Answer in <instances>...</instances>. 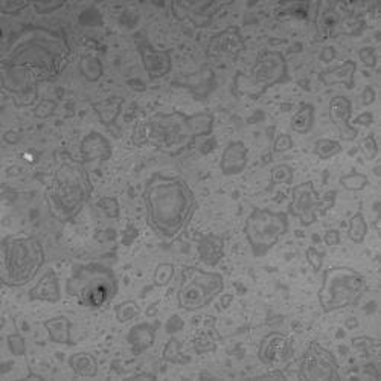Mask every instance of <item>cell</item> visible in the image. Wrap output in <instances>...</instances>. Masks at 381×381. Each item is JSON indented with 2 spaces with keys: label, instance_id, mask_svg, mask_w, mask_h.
Returning a JSON list of instances; mask_svg holds the SVG:
<instances>
[{
  "label": "cell",
  "instance_id": "1",
  "mask_svg": "<svg viewBox=\"0 0 381 381\" xmlns=\"http://www.w3.org/2000/svg\"><path fill=\"white\" fill-rule=\"evenodd\" d=\"M146 223L165 241L179 238L197 211V199L179 175L154 173L144 188Z\"/></svg>",
  "mask_w": 381,
  "mask_h": 381
},
{
  "label": "cell",
  "instance_id": "2",
  "mask_svg": "<svg viewBox=\"0 0 381 381\" xmlns=\"http://www.w3.org/2000/svg\"><path fill=\"white\" fill-rule=\"evenodd\" d=\"M69 58L70 46L61 31L26 26L13 37L2 61L30 69L43 82L57 78Z\"/></svg>",
  "mask_w": 381,
  "mask_h": 381
},
{
  "label": "cell",
  "instance_id": "3",
  "mask_svg": "<svg viewBox=\"0 0 381 381\" xmlns=\"http://www.w3.org/2000/svg\"><path fill=\"white\" fill-rule=\"evenodd\" d=\"M92 192L94 187L85 163L64 161L46 189V203L51 216L61 223L72 221L85 209Z\"/></svg>",
  "mask_w": 381,
  "mask_h": 381
},
{
  "label": "cell",
  "instance_id": "4",
  "mask_svg": "<svg viewBox=\"0 0 381 381\" xmlns=\"http://www.w3.org/2000/svg\"><path fill=\"white\" fill-rule=\"evenodd\" d=\"M46 263L42 241L32 235H8L2 241V272L6 287L18 288L35 280Z\"/></svg>",
  "mask_w": 381,
  "mask_h": 381
},
{
  "label": "cell",
  "instance_id": "5",
  "mask_svg": "<svg viewBox=\"0 0 381 381\" xmlns=\"http://www.w3.org/2000/svg\"><path fill=\"white\" fill-rule=\"evenodd\" d=\"M195 141L189 116L180 111L156 113L139 123L133 130V142L137 146L146 144L168 154H177Z\"/></svg>",
  "mask_w": 381,
  "mask_h": 381
},
{
  "label": "cell",
  "instance_id": "6",
  "mask_svg": "<svg viewBox=\"0 0 381 381\" xmlns=\"http://www.w3.org/2000/svg\"><path fill=\"white\" fill-rule=\"evenodd\" d=\"M118 280L111 268L102 264H82L73 267L66 282V293L75 297L81 306L99 310L118 294Z\"/></svg>",
  "mask_w": 381,
  "mask_h": 381
},
{
  "label": "cell",
  "instance_id": "7",
  "mask_svg": "<svg viewBox=\"0 0 381 381\" xmlns=\"http://www.w3.org/2000/svg\"><path fill=\"white\" fill-rule=\"evenodd\" d=\"M368 290L365 276L351 267H330L322 275L318 301L323 313L349 308L360 302Z\"/></svg>",
  "mask_w": 381,
  "mask_h": 381
},
{
  "label": "cell",
  "instance_id": "8",
  "mask_svg": "<svg viewBox=\"0 0 381 381\" xmlns=\"http://www.w3.org/2000/svg\"><path fill=\"white\" fill-rule=\"evenodd\" d=\"M288 80V66L284 54L264 49L258 54L256 61L247 73L238 72L234 78V94L258 99L266 92Z\"/></svg>",
  "mask_w": 381,
  "mask_h": 381
},
{
  "label": "cell",
  "instance_id": "9",
  "mask_svg": "<svg viewBox=\"0 0 381 381\" xmlns=\"http://www.w3.org/2000/svg\"><path fill=\"white\" fill-rule=\"evenodd\" d=\"M288 232V213L255 208L246 220L244 235L255 258L266 256Z\"/></svg>",
  "mask_w": 381,
  "mask_h": 381
},
{
  "label": "cell",
  "instance_id": "10",
  "mask_svg": "<svg viewBox=\"0 0 381 381\" xmlns=\"http://www.w3.org/2000/svg\"><path fill=\"white\" fill-rule=\"evenodd\" d=\"M225 290V280L220 273L187 267L182 272L177 290V304L185 311H199L211 305Z\"/></svg>",
  "mask_w": 381,
  "mask_h": 381
},
{
  "label": "cell",
  "instance_id": "11",
  "mask_svg": "<svg viewBox=\"0 0 381 381\" xmlns=\"http://www.w3.org/2000/svg\"><path fill=\"white\" fill-rule=\"evenodd\" d=\"M336 195V191H332L320 197L313 182H302L292 189L288 213L299 220L304 227H308L318 221L319 216H325L334 206Z\"/></svg>",
  "mask_w": 381,
  "mask_h": 381
},
{
  "label": "cell",
  "instance_id": "12",
  "mask_svg": "<svg viewBox=\"0 0 381 381\" xmlns=\"http://www.w3.org/2000/svg\"><path fill=\"white\" fill-rule=\"evenodd\" d=\"M39 77L23 66L2 61V86L17 107H30L39 98Z\"/></svg>",
  "mask_w": 381,
  "mask_h": 381
},
{
  "label": "cell",
  "instance_id": "13",
  "mask_svg": "<svg viewBox=\"0 0 381 381\" xmlns=\"http://www.w3.org/2000/svg\"><path fill=\"white\" fill-rule=\"evenodd\" d=\"M299 378L308 381L340 380L336 356L330 349L323 348L319 342L313 340L302 356Z\"/></svg>",
  "mask_w": 381,
  "mask_h": 381
},
{
  "label": "cell",
  "instance_id": "14",
  "mask_svg": "<svg viewBox=\"0 0 381 381\" xmlns=\"http://www.w3.org/2000/svg\"><path fill=\"white\" fill-rule=\"evenodd\" d=\"M246 49V42L238 26H227L211 37L206 55L211 60L235 61L239 54Z\"/></svg>",
  "mask_w": 381,
  "mask_h": 381
},
{
  "label": "cell",
  "instance_id": "15",
  "mask_svg": "<svg viewBox=\"0 0 381 381\" xmlns=\"http://www.w3.org/2000/svg\"><path fill=\"white\" fill-rule=\"evenodd\" d=\"M293 354L292 340L285 334L273 331L261 340L258 346V358L266 366H276Z\"/></svg>",
  "mask_w": 381,
  "mask_h": 381
},
{
  "label": "cell",
  "instance_id": "16",
  "mask_svg": "<svg viewBox=\"0 0 381 381\" xmlns=\"http://www.w3.org/2000/svg\"><path fill=\"white\" fill-rule=\"evenodd\" d=\"M328 115L332 125L337 128L339 136L343 141H354L358 136V130L351 125V115H352V102L349 98L337 95L331 98Z\"/></svg>",
  "mask_w": 381,
  "mask_h": 381
},
{
  "label": "cell",
  "instance_id": "17",
  "mask_svg": "<svg viewBox=\"0 0 381 381\" xmlns=\"http://www.w3.org/2000/svg\"><path fill=\"white\" fill-rule=\"evenodd\" d=\"M139 55H141L146 75L151 80L163 78L173 69L171 51L168 49H156L150 43H142L139 44Z\"/></svg>",
  "mask_w": 381,
  "mask_h": 381
},
{
  "label": "cell",
  "instance_id": "18",
  "mask_svg": "<svg viewBox=\"0 0 381 381\" xmlns=\"http://www.w3.org/2000/svg\"><path fill=\"white\" fill-rule=\"evenodd\" d=\"M226 4H173V13L179 20H189L194 26L204 27Z\"/></svg>",
  "mask_w": 381,
  "mask_h": 381
},
{
  "label": "cell",
  "instance_id": "19",
  "mask_svg": "<svg viewBox=\"0 0 381 381\" xmlns=\"http://www.w3.org/2000/svg\"><path fill=\"white\" fill-rule=\"evenodd\" d=\"M249 162V150L241 141H232L225 148L220 159V171L223 175H238L246 170Z\"/></svg>",
  "mask_w": 381,
  "mask_h": 381
},
{
  "label": "cell",
  "instance_id": "20",
  "mask_svg": "<svg viewBox=\"0 0 381 381\" xmlns=\"http://www.w3.org/2000/svg\"><path fill=\"white\" fill-rule=\"evenodd\" d=\"M82 163L106 162L111 157V145L101 133L92 132L81 142Z\"/></svg>",
  "mask_w": 381,
  "mask_h": 381
},
{
  "label": "cell",
  "instance_id": "21",
  "mask_svg": "<svg viewBox=\"0 0 381 381\" xmlns=\"http://www.w3.org/2000/svg\"><path fill=\"white\" fill-rule=\"evenodd\" d=\"M27 296H30L31 301H44L57 304L61 299V288L57 273L54 270L46 272L40 277V281L31 288Z\"/></svg>",
  "mask_w": 381,
  "mask_h": 381
},
{
  "label": "cell",
  "instance_id": "22",
  "mask_svg": "<svg viewBox=\"0 0 381 381\" xmlns=\"http://www.w3.org/2000/svg\"><path fill=\"white\" fill-rule=\"evenodd\" d=\"M197 254L201 261L216 267L225 256V239L216 234H204L197 241Z\"/></svg>",
  "mask_w": 381,
  "mask_h": 381
},
{
  "label": "cell",
  "instance_id": "23",
  "mask_svg": "<svg viewBox=\"0 0 381 381\" xmlns=\"http://www.w3.org/2000/svg\"><path fill=\"white\" fill-rule=\"evenodd\" d=\"M357 72V63L352 60H346L345 63L339 64L336 68H331L320 72L319 80L325 86H336L343 85L346 89H354V75Z\"/></svg>",
  "mask_w": 381,
  "mask_h": 381
},
{
  "label": "cell",
  "instance_id": "24",
  "mask_svg": "<svg viewBox=\"0 0 381 381\" xmlns=\"http://www.w3.org/2000/svg\"><path fill=\"white\" fill-rule=\"evenodd\" d=\"M127 340L132 346V351L135 356L142 354L144 351L148 348H151L154 345L156 340V327L151 323H137L135 327L130 330Z\"/></svg>",
  "mask_w": 381,
  "mask_h": 381
},
{
  "label": "cell",
  "instance_id": "25",
  "mask_svg": "<svg viewBox=\"0 0 381 381\" xmlns=\"http://www.w3.org/2000/svg\"><path fill=\"white\" fill-rule=\"evenodd\" d=\"M43 327L46 331H48L51 342L58 343V345H66V346L73 345L72 336H70L72 322L66 318V316H55V318L44 320Z\"/></svg>",
  "mask_w": 381,
  "mask_h": 381
},
{
  "label": "cell",
  "instance_id": "26",
  "mask_svg": "<svg viewBox=\"0 0 381 381\" xmlns=\"http://www.w3.org/2000/svg\"><path fill=\"white\" fill-rule=\"evenodd\" d=\"M69 366L78 377L94 378L98 375V360L90 352H77L69 357Z\"/></svg>",
  "mask_w": 381,
  "mask_h": 381
},
{
  "label": "cell",
  "instance_id": "27",
  "mask_svg": "<svg viewBox=\"0 0 381 381\" xmlns=\"http://www.w3.org/2000/svg\"><path fill=\"white\" fill-rule=\"evenodd\" d=\"M316 119V108L310 102H302L290 120V127L297 135H308Z\"/></svg>",
  "mask_w": 381,
  "mask_h": 381
},
{
  "label": "cell",
  "instance_id": "28",
  "mask_svg": "<svg viewBox=\"0 0 381 381\" xmlns=\"http://www.w3.org/2000/svg\"><path fill=\"white\" fill-rule=\"evenodd\" d=\"M123 104H124L123 98L113 96V98H108V99H104L101 102H96V104H94V108H95L96 115L99 116L102 124L111 125L116 120V118L119 116L120 108H123Z\"/></svg>",
  "mask_w": 381,
  "mask_h": 381
},
{
  "label": "cell",
  "instance_id": "29",
  "mask_svg": "<svg viewBox=\"0 0 381 381\" xmlns=\"http://www.w3.org/2000/svg\"><path fill=\"white\" fill-rule=\"evenodd\" d=\"M185 86L189 87L197 96H203L201 89H204L208 95L213 87V70L209 68H203L200 72L195 73V75H189L187 78V82H185Z\"/></svg>",
  "mask_w": 381,
  "mask_h": 381
},
{
  "label": "cell",
  "instance_id": "30",
  "mask_svg": "<svg viewBox=\"0 0 381 381\" xmlns=\"http://www.w3.org/2000/svg\"><path fill=\"white\" fill-rule=\"evenodd\" d=\"M189 123L195 139L209 136L213 130V115L208 111L189 115Z\"/></svg>",
  "mask_w": 381,
  "mask_h": 381
},
{
  "label": "cell",
  "instance_id": "31",
  "mask_svg": "<svg viewBox=\"0 0 381 381\" xmlns=\"http://www.w3.org/2000/svg\"><path fill=\"white\" fill-rule=\"evenodd\" d=\"M368 223L365 220V216L361 212L354 213L349 218V227H348V237L351 241H354L356 244H361L368 235Z\"/></svg>",
  "mask_w": 381,
  "mask_h": 381
},
{
  "label": "cell",
  "instance_id": "32",
  "mask_svg": "<svg viewBox=\"0 0 381 381\" xmlns=\"http://www.w3.org/2000/svg\"><path fill=\"white\" fill-rule=\"evenodd\" d=\"M342 153V144L339 141H332V139H319L314 144V154L322 161H328L331 157Z\"/></svg>",
  "mask_w": 381,
  "mask_h": 381
},
{
  "label": "cell",
  "instance_id": "33",
  "mask_svg": "<svg viewBox=\"0 0 381 381\" xmlns=\"http://www.w3.org/2000/svg\"><path fill=\"white\" fill-rule=\"evenodd\" d=\"M82 77L89 81H98L102 77V64L95 57H82L80 63Z\"/></svg>",
  "mask_w": 381,
  "mask_h": 381
},
{
  "label": "cell",
  "instance_id": "34",
  "mask_svg": "<svg viewBox=\"0 0 381 381\" xmlns=\"http://www.w3.org/2000/svg\"><path fill=\"white\" fill-rule=\"evenodd\" d=\"M115 314L118 322L125 323L136 319L141 314V308H139V305L135 301H125L115 306Z\"/></svg>",
  "mask_w": 381,
  "mask_h": 381
},
{
  "label": "cell",
  "instance_id": "35",
  "mask_svg": "<svg viewBox=\"0 0 381 381\" xmlns=\"http://www.w3.org/2000/svg\"><path fill=\"white\" fill-rule=\"evenodd\" d=\"M368 175L361 173H351L340 177V185L346 191H361L368 187Z\"/></svg>",
  "mask_w": 381,
  "mask_h": 381
},
{
  "label": "cell",
  "instance_id": "36",
  "mask_svg": "<svg viewBox=\"0 0 381 381\" xmlns=\"http://www.w3.org/2000/svg\"><path fill=\"white\" fill-rule=\"evenodd\" d=\"M272 185H292L293 183V168L285 163L276 165L270 171Z\"/></svg>",
  "mask_w": 381,
  "mask_h": 381
},
{
  "label": "cell",
  "instance_id": "37",
  "mask_svg": "<svg viewBox=\"0 0 381 381\" xmlns=\"http://www.w3.org/2000/svg\"><path fill=\"white\" fill-rule=\"evenodd\" d=\"M173 276H174V266L173 264H168V263L159 264L156 267V272H154V284L157 287L168 285L173 280Z\"/></svg>",
  "mask_w": 381,
  "mask_h": 381
},
{
  "label": "cell",
  "instance_id": "38",
  "mask_svg": "<svg viewBox=\"0 0 381 381\" xmlns=\"http://www.w3.org/2000/svg\"><path fill=\"white\" fill-rule=\"evenodd\" d=\"M360 151L363 153L366 161H374L378 156V145L374 135H368L363 141L360 142Z\"/></svg>",
  "mask_w": 381,
  "mask_h": 381
},
{
  "label": "cell",
  "instance_id": "39",
  "mask_svg": "<svg viewBox=\"0 0 381 381\" xmlns=\"http://www.w3.org/2000/svg\"><path fill=\"white\" fill-rule=\"evenodd\" d=\"M98 206L102 209L108 218H118L119 217V203L113 197H102L98 201Z\"/></svg>",
  "mask_w": 381,
  "mask_h": 381
},
{
  "label": "cell",
  "instance_id": "40",
  "mask_svg": "<svg viewBox=\"0 0 381 381\" xmlns=\"http://www.w3.org/2000/svg\"><path fill=\"white\" fill-rule=\"evenodd\" d=\"M8 346H9V351H11L14 356H25L26 354L25 339L20 336V334H11V336H8Z\"/></svg>",
  "mask_w": 381,
  "mask_h": 381
},
{
  "label": "cell",
  "instance_id": "41",
  "mask_svg": "<svg viewBox=\"0 0 381 381\" xmlns=\"http://www.w3.org/2000/svg\"><path fill=\"white\" fill-rule=\"evenodd\" d=\"M305 256H306V261H308V264L313 267V270L320 272L322 264H323V255L319 252V250L311 246L306 249Z\"/></svg>",
  "mask_w": 381,
  "mask_h": 381
},
{
  "label": "cell",
  "instance_id": "42",
  "mask_svg": "<svg viewBox=\"0 0 381 381\" xmlns=\"http://www.w3.org/2000/svg\"><path fill=\"white\" fill-rule=\"evenodd\" d=\"M163 357L165 360L168 361H173V363H182V360L179 358L180 357V352H179V343L177 340H170L168 345H166L165 348V352H163Z\"/></svg>",
  "mask_w": 381,
  "mask_h": 381
},
{
  "label": "cell",
  "instance_id": "43",
  "mask_svg": "<svg viewBox=\"0 0 381 381\" xmlns=\"http://www.w3.org/2000/svg\"><path fill=\"white\" fill-rule=\"evenodd\" d=\"M293 148V139L290 135H280L273 144L275 153H285Z\"/></svg>",
  "mask_w": 381,
  "mask_h": 381
},
{
  "label": "cell",
  "instance_id": "44",
  "mask_svg": "<svg viewBox=\"0 0 381 381\" xmlns=\"http://www.w3.org/2000/svg\"><path fill=\"white\" fill-rule=\"evenodd\" d=\"M30 5L31 4H27V2H4L0 9H2L4 14H18Z\"/></svg>",
  "mask_w": 381,
  "mask_h": 381
},
{
  "label": "cell",
  "instance_id": "45",
  "mask_svg": "<svg viewBox=\"0 0 381 381\" xmlns=\"http://www.w3.org/2000/svg\"><path fill=\"white\" fill-rule=\"evenodd\" d=\"M360 58L365 63V66L368 68H374L377 63V55L373 48H363L360 51Z\"/></svg>",
  "mask_w": 381,
  "mask_h": 381
},
{
  "label": "cell",
  "instance_id": "46",
  "mask_svg": "<svg viewBox=\"0 0 381 381\" xmlns=\"http://www.w3.org/2000/svg\"><path fill=\"white\" fill-rule=\"evenodd\" d=\"M35 11L39 14H49V13H54L57 11V9H60L61 6H64L63 2H58V4H46V2H37V4H32Z\"/></svg>",
  "mask_w": 381,
  "mask_h": 381
},
{
  "label": "cell",
  "instance_id": "47",
  "mask_svg": "<svg viewBox=\"0 0 381 381\" xmlns=\"http://www.w3.org/2000/svg\"><path fill=\"white\" fill-rule=\"evenodd\" d=\"M323 241L327 246H339L340 244V232L336 229H330L325 232L323 235Z\"/></svg>",
  "mask_w": 381,
  "mask_h": 381
},
{
  "label": "cell",
  "instance_id": "48",
  "mask_svg": "<svg viewBox=\"0 0 381 381\" xmlns=\"http://www.w3.org/2000/svg\"><path fill=\"white\" fill-rule=\"evenodd\" d=\"M361 101H363L365 106L373 104V102L375 101V92H374L373 87H370V86H366L365 87L363 95H361Z\"/></svg>",
  "mask_w": 381,
  "mask_h": 381
},
{
  "label": "cell",
  "instance_id": "49",
  "mask_svg": "<svg viewBox=\"0 0 381 381\" xmlns=\"http://www.w3.org/2000/svg\"><path fill=\"white\" fill-rule=\"evenodd\" d=\"M373 120H374L373 113H370V111H365L363 115H360V116L356 119V124H360V125L368 127V125L373 124Z\"/></svg>",
  "mask_w": 381,
  "mask_h": 381
},
{
  "label": "cell",
  "instance_id": "50",
  "mask_svg": "<svg viewBox=\"0 0 381 381\" xmlns=\"http://www.w3.org/2000/svg\"><path fill=\"white\" fill-rule=\"evenodd\" d=\"M261 380H266V378H277V380H285V375L281 373V370H275V373H270V374H266V375H261L259 377Z\"/></svg>",
  "mask_w": 381,
  "mask_h": 381
},
{
  "label": "cell",
  "instance_id": "51",
  "mask_svg": "<svg viewBox=\"0 0 381 381\" xmlns=\"http://www.w3.org/2000/svg\"><path fill=\"white\" fill-rule=\"evenodd\" d=\"M375 174L378 175V177L381 175V174H380V166H377V168H375Z\"/></svg>",
  "mask_w": 381,
  "mask_h": 381
}]
</instances>
